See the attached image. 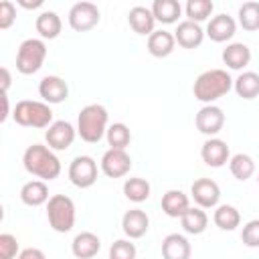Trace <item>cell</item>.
<instances>
[{
    "label": "cell",
    "instance_id": "6da1fadb",
    "mask_svg": "<svg viewBox=\"0 0 259 259\" xmlns=\"http://www.w3.org/2000/svg\"><path fill=\"white\" fill-rule=\"evenodd\" d=\"M22 166L30 176L45 180V182L55 180L61 174V160L57 158L55 150H51L49 146H42V144H32L24 150Z\"/></svg>",
    "mask_w": 259,
    "mask_h": 259
},
{
    "label": "cell",
    "instance_id": "7a4b0ae2",
    "mask_svg": "<svg viewBox=\"0 0 259 259\" xmlns=\"http://www.w3.org/2000/svg\"><path fill=\"white\" fill-rule=\"evenodd\" d=\"M233 77L227 69H208L200 73L192 85L194 99H198L204 105H212L217 99L225 97L233 89Z\"/></svg>",
    "mask_w": 259,
    "mask_h": 259
},
{
    "label": "cell",
    "instance_id": "3957f363",
    "mask_svg": "<svg viewBox=\"0 0 259 259\" xmlns=\"http://www.w3.org/2000/svg\"><path fill=\"white\" fill-rule=\"evenodd\" d=\"M109 113L101 103L85 105L77 115V134L87 144H97L107 132Z\"/></svg>",
    "mask_w": 259,
    "mask_h": 259
},
{
    "label": "cell",
    "instance_id": "277c9868",
    "mask_svg": "<svg viewBox=\"0 0 259 259\" xmlns=\"http://www.w3.org/2000/svg\"><path fill=\"white\" fill-rule=\"evenodd\" d=\"M12 119L22 125V127H36L45 130L53 123V109L45 101H34V99H20L14 105Z\"/></svg>",
    "mask_w": 259,
    "mask_h": 259
},
{
    "label": "cell",
    "instance_id": "5b68a950",
    "mask_svg": "<svg viewBox=\"0 0 259 259\" xmlns=\"http://www.w3.org/2000/svg\"><path fill=\"white\" fill-rule=\"evenodd\" d=\"M47 221L55 233H69L75 227V202L67 194H53L47 202Z\"/></svg>",
    "mask_w": 259,
    "mask_h": 259
},
{
    "label": "cell",
    "instance_id": "8992f818",
    "mask_svg": "<svg viewBox=\"0 0 259 259\" xmlns=\"http://www.w3.org/2000/svg\"><path fill=\"white\" fill-rule=\"evenodd\" d=\"M47 59V45L42 38H26L16 53V71L22 75H34L40 71Z\"/></svg>",
    "mask_w": 259,
    "mask_h": 259
},
{
    "label": "cell",
    "instance_id": "52a82bcc",
    "mask_svg": "<svg viewBox=\"0 0 259 259\" xmlns=\"http://www.w3.org/2000/svg\"><path fill=\"white\" fill-rule=\"evenodd\" d=\"M69 180L77 188H91L97 182V162L91 156H75L69 164Z\"/></svg>",
    "mask_w": 259,
    "mask_h": 259
},
{
    "label": "cell",
    "instance_id": "ba28073f",
    "mask_svg": "<svg viewBox=\"0 0 259 259\" xmlns=\"http://www.w3.org/2000/svg\"><path fill=\"white\" fill-rule=\"evenodd\" d=\"M67 18H69V26L75 32H87L99 24L101 12H99L97 4H93V2H77L69 8Z\"/></svg>",
    "mask_w": 259,
    "mask_h": 259
},
{
    "label": "cell",
    "instance_id": "9c48e42d",
    "mask_svg": "<svg viewBox=\"0 0 259 259\" xmlns=\"http://www.w3.org/2000/svg\"><path fill=\"white\" fill-rule=\"evenodd\" d=\"M75 136H77V127H73L71 121H65V119H57L53 121L47 132H45V140H47V146L55 152H63V150H69L75 142Z\"/></svg>",
    "mask_w": 259,
    "mask_h": 259
},
{
    "label": "cell",
    "instance_id": "30bf717a",
    "mask_svg": "<svg viewBox=\"0 0 259 259\" xmlns=\"http://www.w3.org/2000/svg\"><path fill=\"white\" fill-rule=\"evenodd\" d=\"M196 130L208 138H217V134L225 127V111L219 105H202L194 117Z\"/></svg>",
    "mask_w": 259,
    "mask_h": 259
},
{
    "label": "cell",
    "instance_id": "8fae6325",
    "mask_svg": "<svg viewBox=\"0 0 259 259\" xmlns=\"http://www.w3.org/2000/svg\"><path fill=\"white\" fill-rule=\"evenodd\" d=\"M190 196L200 208H217L221 200V188L210 178H196L190 186Z\"/></svg>",
    "mask_w": 259,
    "mask_h": 259
},
{
    "label": "cell",
    "instance_id": "7c38bea8",
    "mask_svg": "<svg viewBox=\"0 0 259 259\" xmlns=\"http://www.w3.org/2000/svg\"><path fill=\"white\" fill-rule=\"evenodd\" d=\"M99 168H101V172L107 178H121V176H125L132 170V158H130V154L125 150H113V148H109L101 156Z\"/></svg>",
    "mask_w": 259,
    "mask_h": 259
},
{
    "label": "cell",
    "instance_id": "4fadbf2b",
    "mask_svg": "<svg viewBox=\"0 0 259 259\" xmlns=\"http://www.w3.org/2000/svg\"><path fill=\"white\" fill-rule=\"evenodd\" d=\"M38 95L45 103L57 105V103H63L69 97V85L59 75H47L38 83Z\"/></svg>",
    "mask_w": 259,
    "mask_h": 259
},
{
    "label": "cell",
    "instance_id": "5bb4252c",
    "mask_svg": "<svg viewBox=\"0 0 259 259\" xmlns=\"http://www.w3.org/2000/svg\"><path fill=\"white\" fill-rule=\"evenodd\" d=\"M200 158L210 168H223L231 160V150L225 140L221 138H208L200 148Z\"/></svg>",
    "mask_w": 259,
    "mask_h": 259
},
{
    "label": "cell",
    "instance_id": "9a60e30c",
    "mask_svg": "<svg viewBox=\"0 0 259 259\" xmlns=\"http://www.w3.org/2000/svg\"><path fill=\"white\" fill-rule=\"evenodd\" d=\"M237 32V20L229 14H217L208 20L204 34L212 40V42H227L235 36Z\"/></svg>",
    "mask_w": 259,
    "mask_h": 259
},
{
    "label": "cell",
    "instance_id": "2e32d148",
    "mask_svg": "<svg viewBox=\"0 0 259 259\" xmlns=\"http://www.w3.org/2000/svg\"><path fill=\"white\" fill-rule=\"evenodd\" d=\"M150 229V217L142 208H130L121 217V231L127 239H142Z\"/></svg>",
    "mask_w": 259,
    "mask_h": 259
},
{
    "label": "cell",
    "instance_id": "e0dca14e",
    "mask_svg": "<svg viewBox=\"0 0 259 259\" xmlns=\"http://www.w3.org/2000/svg\"><path fill=\"white\" fill-rule=\"evenodd\" d=\"M174 38L182 49H196L204 40V30H202L200 24L186 18V20L178 22V26L174 30Z\"/></svg>",
    "mask_w": 259,
    "mask_h": 259
},
{
    "label": "cell",
    "instance_id": "ac0fdd59",
    "mask_svg": "<svg viewBox=\"0 0 259 259\" xmlns=\"http://www.w3.org/2000/svg\"><path fill=\"white\" fill-rule=\"evenodd\" d=\"M221 59L227 65V69L243 73V69L251 63V49L245 42H231V45H227L223 49Z\"/></svg>",
    "mask_w": 259,
    "mask_h": 259
},
{
    "label": "cell",
    "instance_id": "d6986e66",
    "mask_svg": "<svg viewBox=\"0 0 259 259\" xmlns=\"http://www.w3.org/2000/svg\"><path fill=\"white\" fill-rule=\"evenodd\" d=\"M162 257L164 259H190L192 247L190 241L180 233H170L162 241Z\"/></svg>",
    "mask_w": 259,
    "mask_h": 259
},
{
    "label": "cell",
    "instance_id": "ffe728a7",
    "mask_svg": "<svg viewBox=\"0 0 259 259\" xmlns=\"http://www.w3.org/2000/svg\"><path fill=\"white\" fill-rule=\"evenodd\" d=\"M101 249V239L91 231H81L71 243V251L77 259H93Z\"/></svg>",
    "mask_w": 259,
    "mask_h": 259
},
{
    "label": "cell",
    "instance_id": "44dd1931",
    "mask_svg": "<svg viewBox=\"0 0 259 259\" xmlns=\"http://www.w3.org/2000/svg\"><path fill=\"white\" fill-rule=\"evenodd\" d=\"M174 47H176V38L170 30H154L150 36H148V53L156 59H166L174 53Z\"/></svg>",
    "mask_w": 259,
    "mask_h": 259
},
{
    "label": "cell",
    "instance_id": "7402d4cb",
    "mask_svg": "<svg viewBox=\"0 0 259 259\" xmlns=\"http://www.w3.org/2000/svg\"><path fill=\"white\" fill-rule=\"evenodd\" d=\"M127 22H130L132 30L136 34H142V36H150L154 32V26H156V18L152 14V8H146V6H134V8H130Z\"/></svg>",
    "mask_w": 259,
    "mask_h": 259
},
{
    "label": "cell",
    "instance_id": "603a6c76",
    "mask_svg": "<svg viewBox=\"0 0 259 259\" xmlns=\"http://www.w3.org/2000/svg\"><path fill=\"white\" fill-rule=\"evenodd\" d=\"M190 208V198L178 188H170L162 196V210L170 219H180Z\"/></svg>",
    "mask_w": 259,
    "mask_h": 259
},
{
    "label": "cell",
    "instance_id": "cb8c5ba5",
    "mask_svg": "<svg viewBox=\"0 0 259 259\" xmlns=\"http://www.w3.org/2000/svg\"><path fill=\"white\" fill-rule=\"evenodd\" d=\"M34 28H36V32H38V36H40L42 40H53V38H57V36L61 34V30H63V20H61V16H59L57 12H53V10H42V12L36 16V20H34Z\"/></svg>",
    "mask_w": 259,
    "mask_h": 259
},
{
    "label": "cell",
    "instance_id": "d4e9b609",
    "mask_svg": "<svg viewBox=\"0 0 259 259\" xmlns=\"http://www.w3.org/2000/svg\"><path fill=\"white\" fill-rule=\"evenodd\" d=\"M49 186L45 180H28L20 188V200L26 206H40L49 202Z\"/></svg>",
    "mask_w": 259,
    "mask_h": 259
},
{
    "label": "cell",
    "instance_id": "484cf974",
    "mask_svg": "<svg viewBox=\"0 0 259 259\" xmlns=\"http://www.w3.org/2000/svg\"><path fill=\"white\" fill-rule=\"evenodd\" d=\"M180 225L184 229V233L188 235H202L208 227V217L204 212V208L200 206H190L182 217H180Z\"/></svg>",
    "mask_w": 259,
    "mask_h": 259
},
{
    "label": "cell",
    "instance_id": "4316f807",
    "mask_svg": "<svg viewBox=\"0 0 259 259\" xmlns=\"http://www.w3.org/2000/svg\"><path fill=\"white\" fill-rule=\"evenodd\" d=\"M152 14H154L156 22L174 24V22H178V18L182 14V6L178 0H154Z\"/></svg>",
    "mask_w": 259,
    "mask_h": 259
},
{
    "label": "cell",
    "instance_id": "83f0119b",
    "mask_svg": "<svg viewBox=\"0 0 259 259\" xmlns=\"http://www.w3.org/2000/svg\"><path fill=\"white\" fill-rule=\"evenodd\" d=\"M233 89L241 99H255L259 95V73L255 71H243L235 81Z\"/></svg>",
    "mask_w": 259,
    "mask_h": 259
},
{
    "label": "cell",
    "instance_id": "f1b7e54d",
    "mask_svg": "<svg viewBox=\"0 0 259 259\" xmlns=\"http://www.w3.org/2000/svg\"><path fill=\"white\" fill-rule=\"evenodd\" d=\"M150 192H152V186L146 178H140V176H132L123 182V194L127 200L140 204V202H146L150 198Z\"/></svg>",
    "mask_w": 259,
    "mask_h": 259
},
{
    "label": "cell",
    "instance_id": "f546056e",
    "mask_svg": "<svg viewBox=\"0 0 259 259\" xmlns=\"http://www.w3.org/2000/svg\"><path fill=\"white\" fill-rule=\"evenodd\" d=\"M212 221L221 231H235L241 225V212L233 204H219L214 208Z\"/></svg>",
    "mask_w": 259,
    "mask_h": 259
},
{
    "label": "cell",
    "instance_id": "4dcf8cb0",
    "mask_svg": "<svg viewBox=\"0 0 259 259\" xmlns=\"http://www.w3.org/2000/svg\"><path fill=\"white\" fill-rule=\"evenodd\" d=\"M229 170H231V174H233L237 180L245 182L247 178H251V176L255 174V160H253L249 154L239 152V154L231 156V160H229Z\"/></svg>",
    "mask_w": 259,
    "mask_h": 259
},
{
    "label": "cell",
    "instance_id": "1f68e13d",
    "mask_svg": "<svg viewBox=\"0 0 259 259\" xmlns=\"http://www.w3.org/2000/svg\"><path fill=\"white\" fill-rule=\"evenodd\" d=\"M105 140H107V146L113 148V150H125L132 142V132L125 123L121 121H115L107 127L105 132Z\"/></svg>",
    "mask_w": 259,
    "mask_h": 259
},
{
    "label": "cell",
    "instance_id": "d6a6232c",
    "mask_svg": "<svg viewBox=\"0 0 259 259\" xmlns=\"http://www.w3.org/2000/svg\"><path fill=\"white\" fill-rule=\"evenodd\" d=\"M239 24L243 26V30H259V2L255 0H249V2H243L239 6Z\"/></svg>",
    "mask_w": 259,
    "mask_h": 259
},
{
    "label": "cell",
    "instance_id": "836d02e7",
    "mask_svg": "<svg viewBox=\"0 0 259 259\" xmlns=\"http://www.w3.org/2000/svg\"><path fill=\"white\" fill-rule=\"evenodd\" d=\"M212 10H214L212 0H188L186 6H184V12H186L188 20H192L196 24L208 20L210 14H212Z\"/></svg>",
    "mask_w": 259,
    "mask_h": 259
},
{
    "label": "cell",
    "instance_id": "e575fe53",
    "mask_svg": "<svg viewBox=\"0 0 259 259\" xmlns=\"http://www.w3.org/2000/svg\"><path fill=\"white\" fill-rule=\"evenodd\" d=\"M138 249L132 239H117L109 247V259H136Z\"/></svg>",
    "mask_w": 259,
    "mask_h": 259
},
{
    "label": "cell",
    "instance_id": "d590c367",
    "mask_svg": "<svg viewBox=\"0 0 259 259\" xmlns=\"http://www.w3.org/2000/svg\"><path fill=\"white\" fill-rule=\"evenodd\" d=\"M20 255L18 249V239L10 233L0 235V259H16Z\"/></svg>",
    "mask_w": 259,
    "mask_h": 259
},
{
    "label": "cell",
    "instance_id": "8d00e7d4",
    "mask_svg": "<svg viewBox=\"0 0 259 259\" xmlns=\"http://www.w3.org/2000/svg\"><path fill=\"white\" fill-rule=\"evenodd\" d=\"M241 241H243V245H247L251 249H257L259 247V219H253V221H249V223L243 225Z\"/></svg>",
    "mask_w": 259,
    "mask_h": 259
},
{
    "label": "cell",
    "instance_id": "74e56055",
    "mask_svg": "<svg viewBox=\"0 0 259 259\" xmlns=\"http://www.w3.org/2000/svg\"><path fill=\"white\" fill-rule=\"evenodd\" d=\"M14 20H16V6H14V2L2 0L0 2V28L2 30L10 28L14 24Z\"/></svg>",
    "mask_w": 259,
    "mask_h": 259
},
{
    "label": "cell",
    "instance_id": "f35d334b",
    "mask_svg": "<svg viewBox=\"0 0 259 259\" xmlns=\"http://www.w3.org/2000/svg\"><path fill=\"white\" fill-rule=\"evenodd\" d=\"M16 259H47V255L36 247H26L20 251V255Z\"/></svg>",
    "mask_w": 259,
    "mask_h": 259
},
{
    "label": "cell",
    "instance_id": "ab89813d",
    "mask_svg": "<svg viewBox=\"0 0 259 259\" xmlns=\"http://www.w3.org/2000/svg\"><path fill=\"white\" fill-rule=\"evenodd\" d=\"M0 75H2V93H8L10 83H12V77H10L8 67H2V69H0Z\"/></svg>",
    "mask_w": 259,
    "mask_h": 259
},
{
    "label": "cell",
    "instance_id": "60d3db41",
    "mask_svg": "<svg viewBox=\"0 0 259 259\" xmlns=\"http://www.w3.org/2000/svg\"><path fill=\"white\" fill-rule=\"evenodd\" d=\"M18 4L26 10H34V8H40L42 6V0H18Z\"/></svg>",
    "mask_w": 259,
    "mask_h": 259
},
{
    "label": "cell",
    "instance_id": "b9f144b4",
    "mask_svg": "<svg viewBox=\"0 0 259 259\" xmlns=\"http://www.w3.org/2000/svg\"><path fill=\"white\" fill-rule=\"evenodd\" d=\"M2 103H4V109H2V115H0V121L4 123L10 115V105H8V93H2Z\"/></svg>",
    "mask_w": 259,
    "mask_h": 259
},
{
    "label": "cell",
    "instance_id": "7bdbcfd3",
    "mask_svg": "<svg viewBox=\"0 0 259 259\" xmlns=\"http://www.w3.org/2000/svg\"><path fill=\"white\" fill-rule=\"evenodd\" d=\"M257 184H259V176H257Z\"/></svg>",
    "mask_w": 259,
    "mask_h": 259
}]
</instances>
